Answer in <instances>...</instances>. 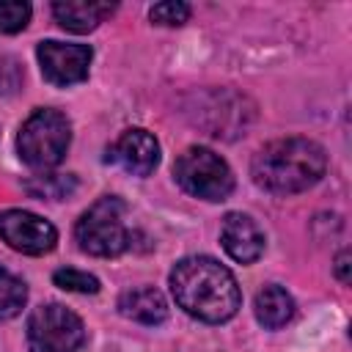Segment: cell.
<instances>
[{
    "mask_svg": "<svg viewBox=\"0 0 352 352\" xmlns=\"http://www.w3.org/2000/svg\"><path fill=\"white\" fill-rule=\"evenodd\" d=\"M28 289L25 283L11 275L6 267H0V319H11L25 308Z\"/></svg>",
    "mask_w": 352,
    "mask_h": 352,
    "instance_id": "obj_15",
    "label": "cell"
},
{
    "mask_svg": "<svg viewBox=\"0 0 352 352\" xmlns=\"http://www.w3.org/2000/svg\"><path fill=\"white\" fill-rule=\"evenodd\" d=\"M124 212L126 204L116 195H104L94 206H88L74 226L80 250L102 258L121 256L129 248V228L124 223Z\"/></svg>",
    "mask_w": 352,
    "mask_h": 352,
    "instance_id": "obj_4",
    "label": "cell"
},
{
    "mask_svg": "<svg viewBox=\"0 0 352 352\" xmlns=\"http://www.w3.org/2000/svg\"><path fill=\"white\" fill-rule=\"evenodd\" d=\"M85 344L82 319L60 302L38 305L28 319L30 352H80Z\"/></svg>",
    "mask_w": 352,
    "mask_h": 352,
    "instance_id": "obj_6",
    "label": "cell"
},
{
    "mask_svg": "<svg viewBox=\"0 0 352 352\" xmlns=\"http://www.w3.org/2000/svg\"><path fill=\"white\" fill-rule=\"evenodd\" d=\"M52 280H55V286H60L66 292H77V294H96L99 292V278L91 272H82V270H74V267L55 270Z\"/></svg>",
    "mask_w": 352,
    "mask_h": 352,
    "instance_id": "obj_16",
    "label": "cell"
},
{
    "mask_svg": "<svg viewBox=\"0 0 352 352\" xmlns=\"http://www.w3.org/2000/svg\"><path fill=\"white\" fill-rule=\"evenodd\" d=\"M327 170V154L316 140L280 138L267 143L250 165L253 182L275 195H294L314 187Z\"/></svg>",
    "mask_w": 352,
    "mask_h": 352,
    "instance_id": "obj_2",
    "label": "cell"
},
{
    "mask_svg": "<svg viewBox=\"0 0 352 352\" xmlns=\"http://www.w3.org/2000/svg\"><path fill=\"white\" fill-rule=\"evenodd\" d=\"M72 143V124L60 110L41 107L28 116L16 135V151L25 165L36 170L55 168Z\"/></svg>",
    "mask_w": 352,
    "mask_h": 352,
    "instance_id": "obj_3",
    "label": "cell"
},
{
    "mask_svg": "<svg viewBox=\"0 0 352 352\" xmlns=\"http://www.w3.org/2000/svg\"><path fill=\"white\" fill-rule=\"evenodd\" d=\"M77 182L74 176H63V173H44V176H33L30 182H25V190L36 198H50V201H63L74 192Z\"/></svg>",
    "mask_w": 352,
    "mask_h": 352,
    "instance_id": "obj_14",
    "label": "cell"
},
{
    "mask_svg": "<svg viewBox=\"0 0 352 352\" xmlns=\"http://www.w3.org/2000/svg\"><path fill=\"white\" fill-rule=\"evenodd\" d=\"M256 319L258 324H264L267 330H275V327H283L292 316H294V300L286 289L280 286H264L258 294H256Z\"/></svg>",
    "mask_w": 352,
    "mask_h": 352,
    "instance_id": "obj_13",
    "label": "cell"
},
{
    "mask_svg": "<svg viewBox=\"0 0 352 352\" xmlns=\"http://www.w3.org/2000/svg\"><path fill=\"white\" fill-rule=\"evenodd\" d=\"M220 242L226 253L239 264H253L264 253V231L250 214L228 212L220 226Z\"/></svg>",
    "mask_w": 352,
    "mask_h": 352,
    "instance_id": "obj_10",
    "label": "cell"
},
{
    "mask_svg": "<svg viewBox=\"0 0 352 352\" xmlns=\"http://www.w3.org/2000/svg\"><path fill=\"white\" fill-rule=\"evenodd\" d=\"M38 63H41V74L50 85L66 88L74 82H82L88 77L91 69V58L94 50L88 44H63V41H41L38 50Z\"/></svg>",
    "mask_w": 352,
    "mask_h": 352,
    "instance_id": "obj_8",
    "label": "cell"
},
{
    "mask_svg": "<svg viewBox=\"0 0 352 352\" xmlns=\"http://www.w3.org/2000/svg\"><path fill=\"white\" fill-rule=\"evenodd\" d=\"M30 3H0V33H19L30 22Z\"/></svg>",
    "mask_w": 352,
    "mask_h": 352,
    "instance_id": "obj_18",
    "label": "cell"
},
{
    "mask_svg": "<svg viewBox=\"0 0 352 352\" xmlns=\"http://www.w3.org/2000/svg\"><path fill=\"white\" fill-rule=\"evenodd\" d=\"M179 187L204 201H223L234 190V173L228 162L206 146H190L173 162Z\"/></svg>",
    "mask_w": 352,
    "mask_h": 352,
    "instance_id": "obj_5",
    "label": "cell"
},
{
    "mask_svg": "<svg viewBox=\"0 0 352 352\" xmlns=\"http://www.w3.org/2000/svg\"><path fill=\"white\" fill-rule=\"evenodd\" d=\"M352 261V253L349 250H341L338 256H336V278L341 280V283H349L352 280V272H349V264Z\"/></svg>",
    "mask_w": 352,
    "mask_h": 352,
    "instance_id": "obj_19",
    "label": "cell"
},
{
    "mask_svg": "<svg viewBox=\"0 0 352 352\" xmlns=\"http://www.w3.org/2000/svg\"><path fill=\"white\" fill-rule=\"evenodd\" d=\"M0 239L28 256H44L58 245V231L50 220L25 212V209H6L0 212Z\"/></svg>",
    "mask_w": 352,
    "mask_h": 352,
    "instance_id": "obj_7",
    "label": "cell"
},
{
    "mask_svg": "<svg viewBox=\"0 0 352 352\" xmlns=\"http://www.w3.org/2000/svg\"><path fill=\"white\" fill-rule=\"evenodd\" d=\"M116 11V3H88V0H63V3H52V16L58 19V25L63 30L72 33H91L99 28V22H104V16H110Z\"/></svg>",
    "mask_w": 352,
    "mask_h": 352,
    "instance_id": "obj_11",
    "label": "cell"
},
{
    "mask_svg": "<svg viewBox=\"0 0 352 352\" xmlns=\"http://www.w3.org/2000/svg\"><path fill=\"white\" fill-rule=\"evenodd\" d=\"M170 292L190 316L201 322H226L239 305L242 294L228 267L209 256H187L170 272Z\"/></svg>",
    "mask_w": 352,
    "mask_h": 352,
    "instance_id": "obj_1",
    "label": "cell"
},
{
    "mask_svg": "<svg viewBox=\"0 0 352 352\" xmlns=\"http://www.w3.org/2000/svg\"><path fill=\"white\" fill-rule=\"evenodd\" d=\"M151 22L157 25H168V28H176V25H184L187 16H190V6L187 3H179V0H165V3H157L151 11H148Z\"/></svg>",
    "mask_w": 352,
    "mask_h": 352,
    "instance_id": "obj_17",
    "label": "cell"
},
{
    "mask_svg": "<svg viewBox=\"0 0 352 352\" xmlns=\"http://www.w3.org/2000/svg\"><path fill=\"white\" fill-rule=\"evenodd\" d=\"M118 311H121V316H126L132 322L160 324L168 316V302L157 289L140 286V289H129L118 297Z\"/></svg>",
    "mask_w": 352,
    "mask_h": 352,
    "instance_id": "obj_12",
    "label": "cell"
},
{
    "mask_svg": "<svg viewBox=\"0 0 352 352\" xmlns=\"http://www.w3.org/2000/svg\"><path fill=\"white\" fill-rule=\"evenodd\" d=\"M107 162L124 168L132 176H148L160 165V143L148 129H126L107 148Z\"/></svg>",
    "mask_w": 352,
    "mask_h": 352,
    "instance_id": "obj_9",
    "label": "cell"
}]
</instances>
